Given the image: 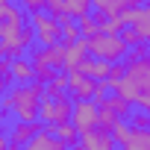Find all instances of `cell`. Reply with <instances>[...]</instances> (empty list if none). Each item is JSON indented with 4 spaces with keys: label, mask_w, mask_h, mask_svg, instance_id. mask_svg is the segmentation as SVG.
Instances as JSON below:
<instances>
[{
    "label": "cell",
    "mask_w": 150,
    "mask_h": 150,
    "mask_svg": "<svg viewBox=\"0 0 150 150\" xmlns=\"http://www.w3.org/2000/svg\"><path fill=\"white\" fill-rule=\"evenodd\" d=\"M0 109L3 112H15L18 121H38V100L44 97V83L38 80H27L18 83L15 88L0 94Z\"/></svg>",
    "instance_id": "cell-1"
},
{
    "label": "cell",
    "mask_w": 150,
    "mask_h": 150,
    "mask_svg": "<svg viewBox=\"0 0 150 150\" xmlns=\"http://www.w3.org/2000/svg\"><path fill=\"white\" fill-rule=\"evenodd\" d=\"M86 53L94 56V59H103V62H121V56L127 53V47H124V41L118 35L94 33L91 38H86Z\"/></svg>",
    "instance_id": "cell-2"
},
{
    "label": "cell",
    "mask_w": 150,
    "mask_h": 150,
    "mask_svg": "<svg viewBox=\"0 0 150 150\" xmlns=\"http://www.w3.org/2000/svg\"><path fill=\"white\" fill-rule=\"evenodd\" d=\"M109 132H112L115 147H121V150H150V129H138V127L127 124L124 118Z\"/></svg>",
    "instance_id": "cell-3"
},
{
    "label": "cell",
    "mask_w": 150,
    "mask_h": 150,
    "mask_svg": "<svg viewBox=\"0 0 150 150\" xmlns=\"http://www.w3.org/2000/svg\"><path fill=\"white\" fill-rule=\"evenodd\" d=\"M44 9L53 21L65 24V21H77L83 15L91 12V0H44Z\"/></svg>",
    "instance_id": "cell-4"
},
{
    "label": "cell",
    "mask_w": 150,
    "mask_h": 150,
    "mask_svg": "<svg viewBox=\"0 0 150 150\" xmlns=\"http://www.w3.org/2000/svg\"><path fill=\"white\" fill-rule=\"evenodd\" d=\"M124 80L141 94V91H150V56L147 59H132V62H124Z\"/></svg>",
    "instance_id": "cell-5"
},
{
    "label": "cell",
    "mask_w": 150,
    "mask_h": 150,
    "mask_svg": "<svg viewBox=\"0 0 150 150\" xmlns=\"http://www.w3.org/2000/svg\"><path fill=\"white\" fill-rule=\"evenodd\" d=\"M71 124L77 127V132H88L97 127V103L94 100H74L71 106Z\"/></svg>",
    "instance_id": "cell-6"
},
{
    "label": "cell",
    "mask_w": 150,
    "mask_h": 150,
    "mask_svg": "<svg viewBox=\"0 0 150 150\" xmlns=\"http://www.w3.org/2000/svg\"><path fill=\"white\" fill-rule=\"evenodd\" d=\"M118 18L124 21V27H132L144 41L150 35V9L147 6H129V9H121Z\"/></svg>",
    "instance_id": "cell-7"
},
{
    "label": "cell",
    "mask_w": 150,
    "mask_h": 150,
    "mask_svg": "<svg viewBox=\"0 0 150 150\" xmlns=\"http://www.w3.org/2000/svg\"><path fill=\"white\" fill-rule=\"evenodd\" d=\"M33 33H35V41L41 47L44 44H56L59 41V21H53L44 12H33Z\"/></svg>",
    "instance_id": "cell-8"
},
{
    "label": "cell",
    "mask_w": 150,
    "mask_h": 150,
    "mask_svg": "<svg viewBox=\"0 0 150 150\" xmlns=\"http://www.w3.org/2000/svg\"><path fill=\"white\" fill-rule=\"evenodd\" d=\"M62 59H65V44L56 41V44H44L38 50H33V65H41V68H53V71H62Z\"/></svg>",
    "instance_id": "cell-9"
},
{
    "label": "cell",
    "mask_w": 150,
    "mask_h": 150,
    "mask_svg": "<svg viewBox=\"0 0 150 150\" xmlns=\"http://www.w3.org/2000/svg\"><path fill=\"white\" fill-rule=\"evenodd\" d=\"M65 91H68L71 100H91L94 80L86 77V74H80V71H74V74H68V86H65Z\"/></svg>",
    "instance_id": "cell-10"
},
{
    "label": "cell",
    "mask_w": 150,
    "mask_h": 150,
    "mask_svg": "<svg viewBox=\"0 0 150 150\" xmlns=\"http://www.w3.org/2000/svg\"><path fill=\"white\" fill-rule=\"evenodd\" d=\"M88 53H86V38L80 35L77 41H71V44H65V59H62V71L65 74H74L80 68V62L86 59Z\"/></svg>",
    "instance_id": "cell-11"
},
{
    "label": "cell",
    "mask_w": 150,
    "mask_h": 150,
    "mask_svg": "<svg viewBox=\"0 0 150 150\" xmlns=\"http://www.w3.org/2000/svg\"><path fill=\"white\" fill-rule=\"evenodd\" d=\"M80 141H83L86 150H115L112 132H106V129H100V127H94V129H88V132H80Z\"/></svg>",
    "instance_id": "cell-12"
},
{
    "label": "cell",
    "mask_w": 150,
    "mask_h": 150,
    "mask_svg": "<svg viewBox=\"0 0 150 150\" xmlns=\"http://www.w3.org/2000/svg\"><path fill=\"white\" fill-rule=\"evenodd\" d=\"M35 132H41V124L38 121H18L15 127H12V132H9V144H24V141H30Z\"/></svg>",
    "instance_id": "cell-13"
},
{
    "label": "cell",
    "mask_w": 150,
    "mask_h": 150,
    "mask_svg": "<svg viewBox=\"0 0 150 150\" xmlns=\"http://www.w3.org/2000/svg\"><path fill=\"white\" fill-rule=\"evenodd\" d=\"M80 74H86V77H91V80H106V71H109V62H103V59H94V56H86L83 62H80V68H77Z\"/></svg>",
    "instance_id": "cell-14"
},
{
    "label": "cell",
    "mask_w": 150,
    "mask_h": 150,
    "mask_svg": "<svg viewBox=\"0 0 150 150\" xmlns=\"http://www.w3.org/2000/svg\"><path fill=\"white\" fill-rule=\"evenodd\" d=\"M9 74H12L15 83H27V80H33V62L24 59V56H12L9 59Z\"/></svg>",
    "instance_id": "cell-15"
},
{
    "label": "cell",
    "mask_w": 150,
    "mask_h": 150,
    "mask_svg": "<svg viewBox=\"0 0 150 150\" xmlns=\"http://www.w3.org/2000/svg\"><path fill=\"white\" fill-rule=\"evenodd\" d=\"M56 144H59V138H53V135L41 127V132H35L30 141H24L21 150H56Z\"/></svg>",
    "instance_id": "cell-16"
},
{
    "label": "cell",
    "mask_w": 150,
    "mask_h": 150,
    "mask_svg": "<svg viewBox=\"0 0 150 150\" xmlns=\"http://www.w3.org/2000/svg\"><path fill=\"white\" fill-rule=\"evenodd\" d=\"M65 86H68V74L65 71H56L53 77L44 83V94L47 97H59V94H65Z\"/></svg>",
    "instance_id": "cell-17"
},
{
    "label": "cell",
    "mask_w": 150,
    "mask_h": 150,
    "mask_svg": "<svg viewBox=\"0 0 150 150\" xmlns=\"http://www.w3.org/2000/svg\"><path fill=\"white\" fill-rule=\"evenodd\" d=\"M118 121H121V118H118V115H115L106 103H97V127H100V129H106V132H109Z\"/></svg>",
    "instance_id": "cell-18"
},
{
    "label": "cell",
    "mask_w": 150,
    "mask_h": 150,
    "mask_svg": "<svg viewBox=\"0 0 150 150\" xmlns=\"http://www.w3.org/2000/svg\"><path fill=\"white\" fill-rule=\"evenodd\" d=\"M100 103H106V106H109L118 118H127V115L132 112V103H127V100H124V97H118V94H115V97H103Z\"/></svg>",
    "instance_id": "cell-19"
},
{
    "label": "cell",
    "mask_w": 150,
    "mask_h": 150,
    "mask_svg": "<svg viewBox=\"0 0 150 150\" xmlns=\"http://www.w3.org/2000/svg\"><path fill=\"white\" fill-rule=\"evenodd\" d=\"M77 38H80L77 21H65V24H59V41H62V44H71V41H77Z\"/></svg>",
    "instance_id": "cell-20"
},
{
    "label": "cell",
    "mask_w": 150,
    "mask_h": 150,
    "mask_svg": "<svg viewBox=\"0 0 150 150\" xmlns=\"http://www.w3.org/2000/svg\"><path fill=\"white\" fill-rule=\"evenodd\" d=\"M77 27H80V35H83V38H91L94 33H100V27H97V21H94L91 12L83 15V18H77Z\"/></svg>",
    "instance_id": "cell-21"
},
{
    "label": "cell",
    "mask_w": 150,
    "mask_h": 150,
    "mask_svg": "<svg viewBox=\"0 0 150 150\" xmlns=\"http://www.w3.org/2000/svg\"><path fill=\"white\" fill-rule=\"evenodd\" d=\"M121 27H124V21H121L118 15H106V18L100 21V33H109V35H118Z\"/></svg>",
    "instance_id": "cell-22"
},
{
    "label": "cell",
    "mask_w": 150,
    "mask_h": 150,
    "mask_svg": "<svg viewBox=\"0 0 150 150\" xmlns=\"http://www.w3.org/2000/svg\"><path fill=\"white\" fill-rule=\"evenodd\" d=\"M127 62H132V59H147L150 56V50H147V41H138V44H132V47H127Z\"/></svg>",
    "instance_id": "cell-23"
},
{
    "label": "cell",
    "mask_w": 150,
    "mask_h": 150,
    "mask_svg": "<svg viewBox=\"0 0 150 150\" xmlns=\"http://www.w3.org/2000/svg\"><path fill=\"white\" fill-rule=\"evenodd\" d=\"M127 124H132V127H138V129H150V118H147L144 109H141V112H129V115H127Z\"/></svg>",
    "instance_id": "cell-24"
},
{
    "label": "cell",
    "mask_w": 150,
    "mask_h": 150,
    "mask_svg": "<svg viewBox=\"0 0 150 150\" xmlns=\"http://www.w3.org/2000/svg\"><path fill=\"white\" fill-rule=\"evenodd\" d=\"M91 6L97 9V12H103V15H118L121 9H118V0H91Z\"/></svg>",
    "instance_id": "cell-25"
},
{
    "label": "cell",
    "mask_w": 150,
    "mask_h": 150,
    "mask_svg": "<svg viewBox=\"0 0 150 150\" xmlns=\"http://www.w3.org/2000/svg\"><path fill=\"white\" fill-rule=\"evenodd\" d=\"M112 86H109V80H94V91H91V100L94 103H100L103 97H106V91H109Z\"/></svg>",
    "instance_id": "cell-26"
},
{
    "label": "cell",
    "mask_w": 150,
    "mask_h": 150,
    "mask_svg": "<svg viewBox=\"0 0 150 150\" xmlns=\"http://www.w3.org/2000/svg\"><path fill=\"white\" fill-rule=\"evenodd\" d=\"M121 77H124V62H109V71H106L109 86H112V83H118Z\"/></svg>",
    "instance_id": "cell-27"
},
{
    "label": "cell",
    "mask_w": 150,
    "mask_h": 150,
    "mask_svg": "<svg viewBox=\"0 0 150 150\" xmlns=\"http://www.w3.org/2000/svg\"><path fill=\"white\" fill-rule=\"evenodd\" d=\"M53 68H41V65H33V80H38V83H47L50 77H53Z\"/></svg>",
    "instance_id": "cell-28"
},
{
    "label": "cell",
    "mask_w": 150,
    "mask_h": 150,
    "mask_svg": "<svg viewBox=\"0 0 150 150\" xmlns=\"http://www.w3.org/2000/svg\"><path fill=\"white\" fill-rule=\"evenodd\" d=\"M21 9L24 12H41L44 9V0H21Z\"/></svg>",
    "instance_id": "cell-29"
},
{
    "label": "cell",
    "mask_w": 150,
    "mask_h": 150,
    "mask_svg": "<svg viewBox=\"0 0 150 150\" xmlns=\"http://www.w3.org/2000/svg\"><path fill=\"white\" fill-rule=\"evenodd\" d=\"M147 0H118V9H129V6H144Z\"/></svg>",
    "instance_id": "cell-30"
},
{
    "label": "cell",
    "mask_w": 150,
    "mask_h": 150,
    "mask_svg": "<svg viewBox=\"0 0 150 150\" xmlns=\"http://www.w3.org/2000/svg\"><path fill=\"white\" fill-rule=\"evenodd\" d=\"M9 74V56H0V77Z\"/></svg>",
    "instance_id": "cell-31"
},
{
    "label": "cell",
    "mask_w": 150,
    "mask_h": 150,
    "mask_svg": "<svg viewBox=\"0 0 150 150\" xmlns=\"http://www.w3.org/2000/svg\"><path fill=\"white\" fill-rule=\"evenodd\" d=\"M9 6H12V0H0V21H3V15L9 12Z\"/></svg>",
    "instance_id": "cell-32"
},
{
    "label": "cell",
    "mask_w": 150,
    "mask_h": 150,
    "mask_svg": "<svg viewBox=\"0 0 150 150\" xmlns=\"http://www.w3.org/2000/svg\"><path fill=\"white\" fill-rule=\"evenodd\" d=\"M6 147H9V135H6V132H0V150H6Z\"/></svg>",
    "instance_id": "cell-33"
},
{
    "label": "cell",
    "mask_w": 150,
    "mask_h": 150,
    "mask_svg": "<svg viewBox=\"0 0 150 150\" xmlns=\"http://www.w3.org/2000/svg\"><path fill=\"white\" fill-rule=\"evenodd\" d=\"M68 150H86V147H83V141H74V144H71Z\"/></svg>",
    "instance_id": "cell-34"
},
{
    "label": "cell",
    "mask_w": 150,
    "mask_h": 150,
    "mask_svg": "<svg viewBox=\"0 0 150 150\" xmlns=\"http://www.w3.org/2000/svg\"><path fill=\"white\" fill-rule=\"evenodd\" d=\"M3 124H6V112H3V109H0V127H3Z\"/></svg>",
    "instance_id": "cell-35"
},
{
    "label": "cell",
    "mask_w": 150,
    "mask_h": 150,
    "mask_svg": "<svg viewBox=\"0 0 150 150\" xmlns=\"http://www.w3.org/2000/svg\"><path fill=\"white\" fill-rule=\"evenodd\" d=\"M56 150H68V144H62V141H59V144H56Z\"/></svg>",
    "instance_id": "cell-36"
},
{
    "label": "cell",
    "mask_w": 150,
    "mask_h": 150,
    "mask_svg": "<svg viewBox=\"0 0 150 150\" xmlns=\"http://www.w3.org/2000/svg\"><path fill=\"white\" fill-rule=\"evenodd\" d=\"M6 150H21V147H18V144H9V147H6Z\"/></svg>",
    "instance_id": "cell-37"
},
{
    "label": "cell",
    "mask_w": 150,
    "mask_h": 150,
    "mask_svg": "<svg viewBox=\"0 0 150 150\" xmlns=\"http://www.w3.org/2000/svg\"><path fill=\"white\" fill-rule=\"evenodd\" d=\"M0 33H3V21H0Z\"/></svg>",
    "instance_id": "cell-38"
},
{
    "label": "cell",
    "mask_w": 150,
    "mask_h": 150,
    "mask_svg": "<svg viewBox=\"0 0 150 150\" xmlns=\"http://www.w3.org/2000/svg\"><path fill=\"white\" fill-rule=\"evenodd\" d=\"M0 56H3V47H0Z\"/></svg>",
    "instance_id": "cell-39"
}]
</instances>
